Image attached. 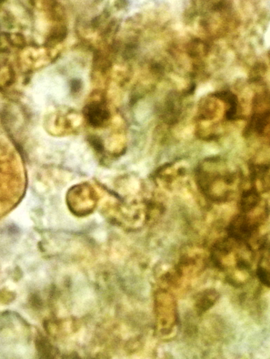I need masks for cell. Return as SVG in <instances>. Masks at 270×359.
Returning a JSON list of instances; mask_svg holds the SVG:
<instances>
[{
  "label": "cell",
  "instance_id": "1",
  "mask_svg": "<svg viewBox=\"0 0 270 359\" xmlns=\"http://www.w3.org/2000/svg\"><path fill=\"white\" fill-rule=\"evenodd\" d=\"M197 172L198 186L206 197L214 202L223 203L231 199L237 174L230 171L218 159L207 160Z\"/></svg>",
  "mask_w": 270,
  "mask_h": 359
},
{
  "label": "cell",
  "instance_id": "2",
  "mask_svg": "<svg viewBox=\"0 0 270 359\" xmlns=\"http://www.w3.org/2000/svg\"><path fill=\"white\" fill-rule=\"evenodd\" d=\"M103 211L106 217L112 223L128 230L141 228L151 218L149 203H108L103 208Z\"/></svg>",
  "mask_w": 270,
  "mask_h": 359
},
{
  "label": "cell",
  "instance_id": "3",
  "mask_svg": "<svg viewBox=\"0 0 270 359\" xmlns=\"http://www.w3.org/2000/svg\"><path fill=\"white\" fill-rule=\"evenodd\" d=\"M98 197L94 189L88 184H79L69 190L67 203L70 211L78 217H85L96 209Z\"/></svg>",
  "mask_w": 270,
  "mask_h": 359
},
{
  "label": "cell",
  "instance_id": "4",
  "mask_svg": "<svg viewBox=\"0 0 270 359\" xmlns=\"http://www.w3.org/2000/svg\"><path fill=\"white\" fill-rule=\"evenodd\" d=\"M258 223L244 214L237 215L229 224V237L246 242L255 232Z\"/></svg>",
  "mask_w": 270,
  "mask_h": 359
},
{
  "label": "cell",
  "instance_id": "5",
  "mask_svg": "<svg viewBox=\"0 0 270 359\" xmlns=\"http://www.w3.org/2000/svg\"><path fill=\"white\" fill-rule=\"evenodd\" d=\"M83 113L88 124L96 128L105 126L111 117L106 105L99 101L92 102L86 105Z\"/></svg>",
  "mask_w": 270,
  "mask_h": 359
},
{
  "label": "cell",
  "instance_id": "6",
  "mask_svg": "<svg viewBox=\"0 0 270 359\" xmlns=\"http://www.w3.org/2000/svg\"><path fill=\"white\" fill-rule=\"evenodd\" d=\"M260 201L259 194L257 189L253 187L243 191L239 201L240 209L244 214L254 211L258 206Z\"/></svg>",
  "mask_w": 270,
  "mask_h": 359
},
{
  "label": "cell",
  "instance_id": "7",
  "mask_svg": "<svg viewBox=\"0 0 270 359\" xmlns=\"http://www.w3.org/2000/svg\"><path fill=\"white\" fill-rule=\"evenodd\" d=\"M213 97L228 105L229 108L226 111L225 116L228 120H233L235 119L238 106L237 97L229 91H222L216 92L212 95Z\"/></svg>",
  "mask_w": 270,
  "mask_h": 359
},
{
  "label": "cell",
  "instance_id": "8",
  "mask_svg": "<svg viewBox=\"0 0 270 359\" xmlns=\"http://www.w3.org/2000/svg\"><path fill=\"white\" fill-rule=\"evenodd\" d=\"M218 298V294L214 290H206L200 294L196 304L199 313H202L211 308Z\"/></svg>",
  "mask_w": 270,
  "mask_h": 359
},
{
  "label": "cell",
  "instance_id": "9",
  "mask_svg": "<svg viewBox=\"0 0 270 359\" xmlns=\"http://www.w3.org/2000/svg\"><path fill=\"white\" fill-rule=\"evenodd\" d=\"M269 111H265L261 114H254L251 119V122L248 127L249 130H254L258 135H263L265 132L266 128L269 124Z\"/></svg>",
  "mask_w": 270,
  "mask_h": 359
},
{
  "label": "cell",
  "instance_id": "10",
  "mask_svg": "<svg viewBox=\"0 0 270 359\" xmlns=\"http://www.w3.org/2000/svg\"><path fill=\"white\" fill-rule=\"evenodd\" d=\"M257 275L260 281L263 284L269 287V272L265 268L261 265H259L257 269Z\"/></svg>",
  "mask_w": 270,
  "mask_h": 359
},
{
  "label": "cell",
  "instance_id": "11",
  "mask_svg": "<svg viewBox=\"0 0 270 359\" xmlns=\"http://www.w3.org/2000/svg\"><path fill=\"white\" fill-rule=\"evenodd\" d=\"M89 141L93 148L97 152L102 153L104 150V147L102 142L99 138L95 136H92L89 139Z\"/></svg>",
  "mask_w": 270,
  "mask_h": 359
},
{
  "label": "cell",
  "instance_id": "12",
  "mask_svg": "<svg viewBox=\"0 0 270 359\" xmlns=\"http://www.w3.org/2000/svg\"><path fill=\"white\" fill-rule=\"evenodd\" d=\"M82 87V83L81 81L75 79L72 81L71 83V89L72 91L74 92H77L81 89Z\"/></svg>",
  "mask_w": 270,
  "mask_h": 359
}]
</instances>
